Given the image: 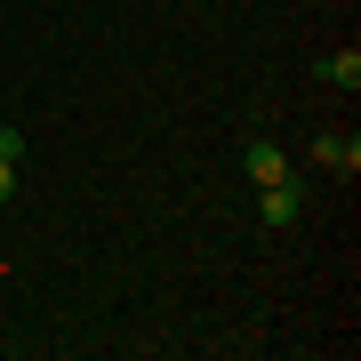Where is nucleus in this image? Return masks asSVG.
Wrapping results in <instances>:
<instances>
[{
    "instance_id": "f257e3e1",
    "label": "nucleus",
    "mask_w": 361,
    "mask_h": 361,
    "mask_svg": "<svg viewBox=\"0 0 361 361\" xmlns=\"http://www.w3.org/2000/svg\"><path fill=\"white\" fill-rule=\"evenodd\" d=\"M257 217H265L273 233L305 217V193H297V177H281V185H257Z\"/></svg>"
},
{
    "instance_id": "f03ea898",
    "label": "nucleus",
    "mask_w": 361,
    "mask_h": 361,
    "mask_svg": "<svg viewBox=\"0 0 361 361\" xmlns=\"http://www.w3.org/2000/svg\"><path fill=\"white\" fill-rule=\"evenodd\" d=\"M313 161H322L329 177H353L361 169V137H313Z\"/></svg>"
},
{
    "instance_id": "7ed1b4c3",
    "label": "nucleus",
    "mask_w": 361,
    "mask_h": 361,
    "mask_svg": "<svg viewBox=\"0 0 361 361\" xmlns=\"http://www.w3.org/2000/svg\"><path fill=\"white\" fill-rule=\"evenodd\" d=\"M241 169H249V185H281L289 177V153H281V145H249Z\"/></svg>"
},
{
    "instance_id": "20e7f679",
    "label": "nucleus",
    "mask_w": 361,
    "mask_h": 361,
    "mask_svg": "<svg viewBox=\"0 0 361 361\" xmlns=\"http://www.w3.org/2000/svg\"><path fill=\"white\" fill-rule=\"evenodd\" d=\"M322 73L337 80V89H361V49H337V56H322Z\"/></svg>"
},
{
    "instance_id": "39448f33",
    "label": "nucleus",
    "mask_w": 361,
    "mask_h": 361,
    "mask_svg": "<svg viewBox=\"0 0 361 361\" xmlns=\"http://www.w3.org/2000/svg\"><path fill=\"white\" fill-rule=\"evenodd\" d=\"M0 161H25V129H0Z\"/></svg>"
},
{
    "instance_id": "423d86ee",
    "label": "nucleus",
    "mask_w": 361,
    "mask_h": 361,
    "mask_svg": "<svg viewBox=\"0 0 361 361\" xmlns=\"http://www.w3.org/2000/svg\"><path fill=\"white\" fill-rule=\"evenodd\" d=\"M0 201H16V161H0Z\"/></svg>"
}]
</instances>
